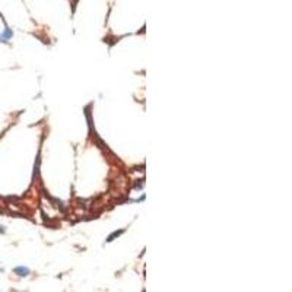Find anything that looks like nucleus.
<instances>
[{
	"mask_svg": "<svg viewBox=\"0 0 292 292\" xmlns=\"http://www.w3.org/2000/svg\"><path fill=\"white\" fill-rule=\"evenodd\" d=\"M15 273H19V276H28L29 275V270L26 267H16L15 269Z\"/></svg>",
	"mask_w": 292,
	"mask_h": 292,
	"instance_id": "1",
	"label": "nucleus"
}]
</instances>
